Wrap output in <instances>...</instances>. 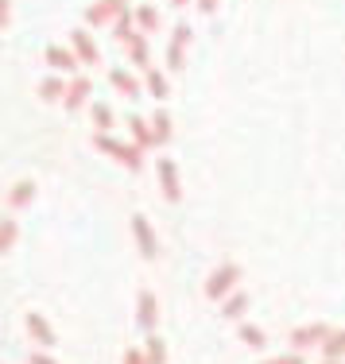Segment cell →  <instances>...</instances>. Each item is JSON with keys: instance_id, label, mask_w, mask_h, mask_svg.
<instances>
[{"instance_id": "cell-14", "label": "cell", "mask_w": 345, "mask_h": 364, "mask_svg": "<svg viewBox=\"0 0 345 364\" xmlns=\"http://www.w3.org/2000/svg\"><path fill=\"white\" fill-rule=\"evenodd\" d=\"M152 136H155V144H167L171 140V112L167 109H155L152 112Z\"/></svg>"}, {"instance_id": "cell-24", "label": "cell", "mask_w": 345, "mask_h": 364, "mask_svg": "<svg viewBox=\"0 0 345 364\" xmlns=\"http://www.w3.org/2000/svg\"><path fill=\"white\" fill-rule=\"evenodd\" d=\"M113 36H117V39H124V43H128V36H136V31H132V12H128V8H124V12H117V20H113Z\"/></svg>"}, {"instance_id": "cell-8", "label": "cell", "mask_w": 345, "mask_h": 364, "mask_svg": "<svg viewBox=\"0 0 345 364\" xmlns=\"http://www.w3.org/2000/svg\"><path fill=\"white\" fill-rule=\"evenodd\" d=\"M93 93V85H90V77H74L70 85H66V93H63V105L70 109V112H78L85 105V97Z\"/></svg>"}, {"instance_id": "cell-15", "label": "cell", "mask_w": 345, "mask_h": 364, "mask_svg": "<svg viewBox=\"0 0 345 364\" xmlns=\"http://www.w3.org/2000/svg\"><path fill=\"white\" fill-rule=\"evenodd\" d=\"M63 93H66V82H63V77L47 74V77L39 82V97H43V101H63Z\"/></svg>"}, {"instance_id": "cell-10", "label": "cell", "mask_w": 345, "mask_h": 364, "mask_svg": "<svg viewBox=\"0 0 345 364\" xmlns=\"http://www.w3.org/2000/svg\"><path fill=\"white\" fill-rule=\"evenodd\" d=\"M326 333H330L326 326H307V329H295V333H291V345H295V349H310V345H318Z\"/></svg>"}, {"instance_id": "cell-21", "label": "cell", "mask_w": 345, "mask_h": 364, "mask_svg": "<svg viewBox=\"0 0 345 364\" xmlns=\"http://www.w3.org/2000/svg\"><path fill=\"white\" fill-rule=\"evenodd\" d=\"M322 349H326V357H330V360L345 357V329H341V333H326L322 337Z\"/></svg>"}, {"instance_id": "cell-9", "label": "cell", "mask_w": 345, "mask_h": 364, "mask_svg": "<svg viewBox=\"0 0 345 364\" xmlns=\"http://www.w3.org/2000/svg\"><path fill=\"white\" fill-rule=\"evenodd\" d=\"M124 0H97V4L85 12V23H109V20H117V12H124Z\"/></svg>"}, {"instance_id": "cell-23", "label": "cell", "mask_w": 345, "mask_h": 364, "mask_svg": "<svg viewBox=\"0 0 345 364\" xmlns=\"http://www.w3.org/2000/svg\"><path fill=\"white\" fill-rule=\"evenodd\" d=\"M248 302H253V299H248V294L240 291V294H233V299L225 302V306H221V314H225V318H240V314L248 310Z\"/></svg>"}, {"instance_id": "cell-31", "label": "cell", "mask_w": 345, "mask_h": 364, "mask_svg": "<svg viewBox=\"0 0 345 364\" xmlns=\"http://www.w3.org/2000/svg\"><path fill=\"white\" fill-rule=\"evenodd\" d=\"M213 8H218V0H198V12H206V16H210Z\"/></svg>"}, {"instance_id": "cell-2", "label": "cell", "mask_w": 345, "mask_h": 364, "mask_svg": "<svg viewBox=\"0 0 345 364\" xmlns=\"http://www.w3.org/2000/svg\"><path fill=\"white\" fill-rule=\"evenodd\" d=\"M237 279H240V267H237V264H221L218 272L206 279V299H225L229 287H233Z\"/></svg>"}, {"instance_id": "cell-34", "label": "cell", "mask_w": 345, "mask_h": 364, "mask_svg": "<svg viewBox=\"0 0 345 364\" xmlns=\"http://www.w3.org/2000/svg\"><path fill=\"white\" fill-rule=\"evenodd\" d=\"M0 12H8V0H0Z\"/></svg>"}, {"instance_id": "cell-35", "label": "cell", "mask_w": 345, "mask_h": 364, "mask_svg": "<svg viewBox=\"0 0 345 364\" xmlns=\"http://www.w3.org/2000/svg\"><path fill=\"white\" fill-rule=\"evenodd\" d=\"M326 364H338V360H326Z\"/></svg>"}, {"instance_id": "cell-11", "label": "cell", "mask_w": 345, "mask_h": 364, "mask_svg": "<svg viewBox=\"0 0 345 364\" xmlns=\"http://www.w3.org/2000/svg\"><path fill=\"white\" fill-rule=\"evenodd\" d=\"M31 198H36V182L23 178V182H16V186H12V194H8V205H12V210H23V205H31Z\"/></svg>"}, {"instance_id": "cell-28", "label": "cell", "mask_w": 345, "mask_h": 364, "mask_svg": "<svg viewBox=\"0 0 345 364\" xmlns=\"http://www.w3.org/2000/svg\"><path fill=\"white\" fill-rule=\"evenodd\" d=\"M264 364H303V357H299V353H287V357H280V360H264Z\"/></svg>"}, {"instance_id": "cell-25", "label": "cell", "mask_w": 345, "mask_h": 364, "mask_svg": "<svg viewBox=\"0 0 345 364\" xmlns=\"http://www.w3.org/2000/svg\"><path fill=\"white\" fill-rule=\"evenodd\" d=\"M16 232H20V229H16V221H12V218L0 221V252H8V248L16 245Z\"/></svg>"}, {"instance_id": "cell-17", "label": "cell", "mask_w": 345, "mask_h": 364, "mask_svg": "<svg viewBox=\"0 0 345 364\" xmlns=\"http://www.w3.org/2000/svg\"><path fill=\"white\" fill-rule=\"evenodd\" d=\"M132 20H136V28H140V31H155V28H159V12H155L152 4H140L132 12Z\"/></svg>"}, {"instance_id": "cell-12", "label": "cell", "mask_w": 345, "mask_h": 364, "mask_svg": "<svg viewBox=\"0 0 345 364\" xmlns=\"http://www.w3.org/2000/svg\"><path fill=\"white\" fill-rule=\"evenodd\" d=\"M47 66L51 70H74L78 58H74V50H66V47H47Z\"/></svg>"}, {"instance_id": "cell-30", "label": "cell", "mask_w": 345, "mask_h": 364, "mask_svg": "<svg viewBox=\"0 0 345 364\" xmlns=\"http://www.w3.org/2000/svg\"><path fill=\"white\" fill-rule=\"evenodd\" d=\"M28 360H31V364H58V360H51V357H47V353H31V357H28Z\"/></svg>"}, {"instance_id": "cell-29", "label": "cell", "mask_w": 345, "mask_h": 364, "mask_svg": "<svg viewBox=\"0 0 345 364\" xmlns=\"http://www.w3.org/2000/svg\"><path fill=\"white\" fill-rule=\"evenodd\" d=\"M124 364H148V360H144V353L132 349V353H124Z\"/></svg>"}, {"instance_id": "cell-5", "label": "cell", "mask_w": 345, "mask_h": 364, "mask_svg": "<svg viewBox=\"0 0 345 364\" xmlns=\"http://www.w3.org/2000/svg\"><path fill=\"white\" fill-rule=\"evenodd\" d=\"M132 232H136V245H140L144 256H148V259L159 256V240H155V229L148 225V218H144V213H136V218H132Z\"/></svg>"}, {"instance_id": "cell-20", "label": "cell", "mask_w": 345, "mask_h": 364, "mask_svg": "<svg viewBox=\"0 0 345 364\" xmlns=\"http://www.w3.org/2000/svg\"><path fill=\"white\" fill-rule=\"evenodd\" d=\"M144 360H148V364H167V345H163L155 333H148V349H144Z\"/></svg>"}, {"instance_id": "cell-32", "label": "cell", "mask_w": 345, "mask_h": 364, "mask_svg": "<svg viewBox=\"0 0 345 364\" xmlns=\"http://www.w3.org/2000/svg\"><path fill=\"white\" fill-rule=\"evenodd\" d=\"M8 28V12H0V31H4Z\"/></svg>"}, {"instance_id": "cell-26", "label": "cell", "mask_w": 345, "mask_h": 364, "mask_svg": "<svg viewBox=\"0 0 345 364\" xmlns=\"http://www.w3.org/2000/svg\"><path fill=\"white\" fill-rule=\"evenodd\" d=\"M148 90H152V97H167V77H163L159 70H152V66H148Z\"/></svg>"}, {"instance_id": "cell-1", "label": "cell", "mask_w": 345, "mask_h": 364, "mask_svg": "<svg viewBox=\"0 0 345 364\" xmlns=\"http://www.w3.org/2000/svg\"><path fill=\"white\" fill-rule=\"evenodd\" d=\"M93 144H97V147H101V151H105V155H113L117 163H124L128 171H140V147H136V144L128 147V144L113 140V136H109V132H97V140H93Z\"/></svg>"}, {"instance_id": "cell-4", "label": "cell", "mask_w": 345, "mask_h": 364, "mask_svg": "<svg viewBox=\"0 0 345 364\" xmlns=\"http://www.w3.org/2000/svg\"><path fill=\"white\" fill-rule=\"evenodd\" d=\"M70 47H74V58H78V63H85V66H93L101 58L97 43L90 39V31H85V28H74L70 31Z\"/></svg>"}, {"instance_id": "cell-33", "label": "cell", "mask_w": 345, "mask_h": 364, "mask_svg": "<svg viewBox=\"0 0 345 364\" xmlns=\"http://www.w3.org/2000/svg\"><path fill=\"white\" fill-rule=\"evenodd\" d=\"M171 4H175V8H183V4H191V0H171Z\"/></svg>"}, {"instance_id": "cell-13", "label": "cell", "mask_w": 345, "mask_h": 364, "mask_svg": "<svg viewBox=\"0 0 345 364\" xmlns=\"http://www.w3.org/2000/svg\"><path fill=\"white\" fill-rule=\"evenodd\" d=\"M28 329H31V337H36L39 345H55V329L47 326L43 314H28Z\"/></svg>"}, {"instance_id": "cell-3", "label": "cell", "mask_w": 345, "mask_h": 364, "mask_svg": "<svg viewBox=\"0 0 345 364\" xmlns=\"http://www.w3.org/2000/svg\"><path fill=\"white\" fill-rule=\"evenodd\" d=\"M186 43H191V23H179V28L171 31V43H167V70H183Z\"/></svg>"}, {"instance_id": "cell-6", "label": "cell", "mask_w": 345, "mask_h": 364, "mask_svg": "<svg viewBox=\"0 0 345 364\" xmlns=\"http://www.w3.org/2000/svg\"><path fill=\"white\" fill-rule=\"evenodd\" d=\"M136 322H140L144 333H152L159 326V302H155L152 291H140V306H136Z\"/></svg>"}, {"instance_id": "cell-27", "label": "cell", "mask_w": 345, "mask_h": 364, "mask_svg": "<svg viewBox=\"0 0 345 364\" xmlns=\"http://www.w3.org/2000/svg\"><path fill=\"white\" fill-rule=\"evenodd\" d=\"M93 124H97V132H109V128H113V109L93 105Z\"/></svg>"}, {"instance_id": "cell-22", "label": "cell", "mask_w": 345, "mask_h": 364, "mask_svg": "<svg viewBox=\"0 0 345 364\" xmlns=\"http://www.w3.org/2000/svg\"><path fill=\"white\" fill-rule=\"evenodd\" d=\"M237 333H240V341H245V345H253V349H264V341H268V337L260 333V326H253V322H240Z\"/></svg>"}, {"instance_id": "cell-7", "label": "cell", "mask_w": 345, "mask_h": 364, "mask_svg": "<svg viewBox=\"0 0 345 364\" xmlns=\"http://www.w3.org/2000/svg\"><path fill=\"white\" fill-rule=\"evenodd\" d=\"M159 182H163V198H167V202H179V198H183V186H179V167H175V159H159Z\"/></svg>"}, {"instance_id": "cell-16", "label": "cell", "mask_w": 345, "mask_h": 364, "mask_svg": "<svg viewBox=\"0 0 345 364\" xmlns=\"http://www.w3.org/2000/svg\"><path fill=\"white\" fill-rule=\"evenodd\" d=\"M109 82H113V90H120L124 97H140V85H136V77L128 70H113V74H109Z\"/></svg>"}, {"instance_id": "cell-19", "label": "cell", "mask_w": 345, "mask_h": 364, "mask_svg": "<svg viewBox=\"0 0 345 364\" xmlns=\"http://www.w3.org/2000/svg\"><path fill=\"white\" fill-rule=\"evenodd\" d=\"M128 55H132L136 66L148 70V39H144V36H128Z\"/></svg>"}, {"instance_id": "cell-18", "label": "cell", "mask_w": 345, "mask_h": 364, "mask_svg": "<svg viewBox=\"0 0 345 364\" xmlns=\"http://www.w3.org/2000/svg\"><path fill=\"white\" fill-rule=\"evenodd\" d=\"M128 128H132V140H136V147H140V151H144V147H155V136H152V128L144 124L140 117H132V120H128Z\"/></svg>"}]
</instances>
